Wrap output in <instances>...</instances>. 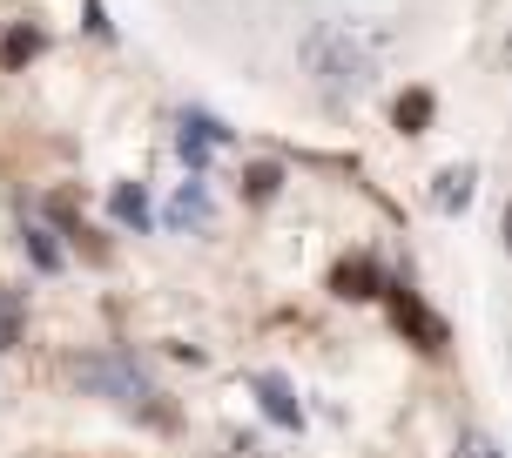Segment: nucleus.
Listing matches in <instances>:
<instances>
[{
  "label": "nucleus",
  "mask_w": 512,
  "mask_h": 458,
  "mask_svg": "<svg viewBox=\"0 0 512 458\" xmlns=\"http://www.w3.org/2000/svg\"><path fill=\"white\" fill-rule=\"evenodd\" d=\"M304 75L324 88V95H364L371 81H378V61L384 48L364 34L358 21H324V27H310L304 34Z\"/></svg>",
  "instance_id": "obj_1"
},
{
  "label": "nucleus",
  "mask_w": 512,
  "mask_h": 458,
  "mask_svg": "<svg viewBox=\"0 0 512 458\" xmlns=\"http://www.w3.org/2000/svg\"><path fill=\"white\" fill-rule=\"evenodd\" d=\"M75 378L88 384V391H108V398H122V405H155V384L135 371V357L122 351H102V357H81Z\"/></svg>",
  "instance_id": "obj_2"
},
{
  "label": "nucleus",
  "mask_w": 512,
  "mask_h": 458,
  "mask_svg": "<svg viewBox=\"0 0 512 458\" xmlns=\"http://www.w3.org/2000/svg\"><path fill=\"white\" fill-rule=\"evenodd\" d=\"M223 142H230V128L216 122V115H203V108H196V115H182L176 149H182V162H189V169H203V162H209L216 149H223Z\"/></svg>",
  "instance_id": "obj_3"
},
{
  "label": "nucleus",
  "mask_w": 512,
  "mask_h": 458,
  "mask_svg": "<svg viewBox=\"0 0 512 458\" xmlns=\"http://www.w3.org/2000/svg\"><path fill=\"white\" fill-rule=\"evenodd\" d=\"M391 317H398V331H411L425 351H445V324L418 304V290H405V283H398V290H391Z\"/></svg>",
  "instance_id": "obj_4"
},
{
  "label": "nucleus",
  "mask_w": 512,
  "mask_h": 458,
  "mask_svg": "<svg viewBox=\"0 0 512 458\" xmlns=\"http://www.w3.org/2000/svg\"><path fill=\"white\" fill-rule=\"evenodd\" d=\"M331 290L344 297V304H371V297L384 290V283H378V263H371V256H344V263L331 270Z\"/></svg>",
  "instance_id": "obj_5"
},
{
  "label": "nucleus",
  "mask_w": 512,
  "mask_h": 458,
  "mask_svg": "<svg viewBox=\"0 0 512 458\" xmlns=\"http://www.w3.org/2000/svg\"><path fill=\"white\" fill-rule=\"evenodd\" d=\"M472 189H479V169H472V162H452V169H438V182H432V203L445 209V216H459V209L472 203Z\"/></svg>",
  "instance_id": "obj_6"
},
{
  "label": "nucleus",
  "mask_w": 512,
  "mask_h": 458,
  "mask_svg": "<svg viewBox=\"0 0 512 458\" xmlns=\"http://www.w3.org/2000/svg\"><path fill=\"white\" fill-rule=\"evenodd\" d=\"M216 223V209H209V189L203 182H182L176 203H169V229H209Z\"/></svg>",
  "instance_id": "obj_7"
},
{
  "label": "nucleus",
  "mask_w": 512,
  "mask_h": 458,
  "mask_svg": "<svg viewBox=\"0 0 512 458\" xmlns=\"http://www.w3.org/2000/svg\"><path fill=\"white\" fill-rule=\"evenodd\" d=\"M108 216H115L122 229H135V236H142V229H149V196H142V182H115V196H108Z\"/></svg>",
  "instance_id": "obj_8"
},
{
  "label": "nucleus",
  "mask_w": 512,
  "mask_h": 458,
  "mask_svg": "<svg viewBox=\"0 0 512 458\" xmlns=\"http://www.w3.org/2000/svg\"><path fill=\"white\" fill-rule=\"evenodd\" d=\"M256 398H263V411H270V425H290V432L304 425V405L290 398V384H283V378H256Z\"/></svg>",
  "instance_id": "obj_9"
},
{
  "label": "nucleus",
  "mask_w": 512,
  "mask_h": 458,
  "mask_svg": "<svg viewBox=\"0 0 512 458\" xmlns=\"http://www.w3.org/2000/svg\"><path fill=\"white\" fill-rule=\"evenodd\" d=\"M243 189H250V203H270L283 189V169L277 162H256V169H243Z\"/></svg>",
  "instance_id": "obj_10"
},
{
  "label": "nucleus",
  "mask_w": 512,
  "mask_h": 458,
  "mask_svg": "<svg viewBox=\"0 0 512 458\" xmlns=\"http://www.w3.org/2000/svg\"><path fill=\"white\" fill-rule=\"evenodd\" d=\"M425 122H432V95L411 88L405 102H398V128H405V135H425Z\"/></svg>",
  "instance_id": "obj_11"
},
{
  "label": "nucleus",
  "mask_w": 512,
  "mask_h": 458,
  "mask_svg": "<svg viewBox=\"0 0 512 458\" xmlns=\"http://www.w3.org/2000/svg\"><path fill=\"white\" fill-rule=\"evenodd\" d=\"M21 243H27V256H34V270H48V277L61 270V250H54V229H27Z\"/></svg>",
  "instance_id": "obj_12"
},
{
  "label": "nucleus",
  "mask_w": 512,
  "mask_h": 458,
  "mask_svg": "<svg viewBox=\"0 0 512 458\" xmlns=\"http://www.w3.org/2000/svg\"><path fill=\"white\" fill-rule=\"evenodd\" d=\"M21 344V297L0 283V351H14Z\"/></svg>",
  "instance_id": "obj_13"
},
{
  "label": "nucleus",
  "mask_w": 512,
  "mask_h": 458,
  "mask_svg": "<svg viewBox=\"0 0 512 458\" xmlns=\"http://www.w3.org/2000/svg\"><path fill=\"white\" fill-rule=\"evenodd\" d=\"M0 54H7V68H21V61H34V54H41V27H14Z\"/></svg>",
  "instance_id": "obj_14"
},
{
  "label": "nucleus",
  "mask_w": 512,
  "mask_h": 458,
  "mask_svg": "<svg viewBox=\"0 0 512 458\" xmlns=\"http://www.w3.org/2000/svg\"><path fill=\"white\" fill-rule=\"evenodd\" d=\"M459 458H499V452H492L486 438H472V445H465V452H459Z\"/></svg>",
  "instance_id": "obj_15"
}]
</instances>
